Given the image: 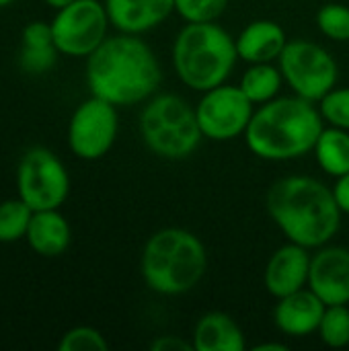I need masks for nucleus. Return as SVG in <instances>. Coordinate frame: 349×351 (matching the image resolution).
I'll return each mask as SVG.
<instances>
[{
  "instance_id": "1",
  "label": "nucleus",
  "mask_w": 349,
  "mask_h": 351,
  "mask_svg": "<svg viewBox=\"0 0 349 351\" xmlns=\"http://www.w3.org/2000/svg\"><path fill=\"white\" fill-rule=\"evenodd\" d=\"M160 78V64L150 45L130 33L105 39L86 62L91 93L115 107L146 101Z\"/></svg>"
},
{
  "instance_id": "2",
  "label": "nucleus",
  "mask_w": 349,
  "mask_h": 351,
  "mask_svg": "<svg viewBox=\"0 0 349 351\" xmlns=\"http://www.w3.org/2000/svg\"><path fill=\"white\" fill-rule=\"evenodd\" d=\"M265 208L288 241L306 249L325 247L341 224L333 189L313 177L276 181L265 195Z\"/></svg>"
},
{
  "instance_id": "3",
  "label": "nucleus",
  "mask_w": 349,
  "mask_h": 351,
  "mask_svg": "<svg viewBox=\"0 0 349 351\" xmlns=\"http://www.w3.org/2000/svg\"><path fill=\"white\" fill-rule=\"evenodd\" d=\"M323 132V115L313 101L282 97L263 103L245 132L247 146L265 160H292L315 150Z\"/></svg>"
},
{
  "instance_id": "4",
  "label": "nucleus",
  "mask_w": 349,
  "mask_h": 351,
  "mask_svg": "<svg viewBox=\"0 0 349 351\" xmlns=\"http://www.w3.org/2000/svg\"><path fill=\"white\" fill-rule=\"evenodd\" d=\"M208 269L204 243L189 230L163 228L142 251V278L163 296H181L193 290Z\"/></svg>"
},
{
  "instance_id": "5",
  "label": "nucleus",
  "mask_w": 349,
  "mask_h": 351,
  "mask_svg": "<svg viewBox=\"0 0 349 351\" xmlns=\"http://www.w3.org/2000/svg\"><path fill=\"white\" fill-rule=\"evenodd\" d=\"M237 58V39L214 21L189 23L181 29L173 45L177 76L183 84L202 93L224 84Z\"/></svg>"
},
{
  "instance_id": "6",
  "label": "nucleus",
  "mask_w": 349,
  "mask_h": 351,
  "mask_svg": "<svg viewBox=\"0 0 349 351\" xmlns=\"http://www.w3.org/2000/svg\"><path fill=\"white\" fill-rule=\"evenodd\" d=\"M144 144L160 158L181 160L193 154L202 140L195 109L177 95L154 97L140 115Z\"/></svg>"
},
{
  "instance_id": "7",
  "label": "nucleus",
  "mask_w": 349,
  "mask_h": 351,
  "mask_svg": "<svg viewBox=\"0 0 349 351\" xmlns=\"http://www.w3.org/2000/svg\"><path fill=\"white\" fill-rule=\"evenodd\" d=\"M19 197L33 210H58L70 191V177L64 162L47 148L27 150L16 171Z\"/></svg>"
},
{
  "instance_id": "8",
  "label": "nucleus",
  "mask_w": 349,
  "mask_h": 351,
  "mask_svg": "<svg viewBox=\"0 0 349 351\" xmlns=\"http://www.w3.org/2000/svg\"><path fill=\"white\" fill-rule=\"evenodd\" d=\"M280 70L292 90L309 101H321L337 82V64L319 43L288 41L280 56Z\"/></svg>"
},
{
  "instance_id": "9",
  "label": "nucleus",
  "mask_w": 349,
  "mask_h": 351,
  "mask_svg": "<svg viewBox=\"0 0 349 351\" xmlns=\"http://www.w3.org/2000/svg\"><path fill=\"white\" fill-rule=\"evenodd\" d=\"M109 14L99 0H74L51 21L53 43L66 56H91L107 37Z\"/></svg>"
},
{
  "instance_id": "10",
  "label": "nucleus",
  "mask_w": 349,
  "mask_h": 351,
  "mask_svg": "<svg viewBox=\"0 0 349 351\" xmlns=\"http://www.w3.org/2000/svg\"><path fill=\"white\" fill-rule=\"evenodd\" d=\"M195 113L206 138L226 142L247 132L255 111L241 86L220 84L204 93Z\"/></svg>"
},
{
  "instance_id": "11",
  "label": "nucleus",
  "mask_w": 349,
  "mask_h": 351,
  "mask_svg": "<svg viewBox=\"0 0 349 351\" xmlns=\"http://www.w3.org/2000/svg\"><path fill=\"white\" fill-rule=\"evenodd\" d=\"M117 138V111L115 105L91 97L78 105L68 125L70 150L82 160H97L105 156Z\"/></svg>"
},
{
  "instance_id": "12",
  "label": "nucleus",
  "mask_w": 349,
  "mask_h": 351,
  "mask_svg": "<svg viewBox=\"0 0 349 351\" xmlns=\"http://www.w3.org/2000/svg\"><path fill=\"white\" fill-rule=\"evenodd\" d=\"M309 288L327 304L349 302V251L344 247H323L311 259Z\"/></svg>"
},
{
  "instance_id": "13",
  "label": "nucleus",
  "mask_w": 349,
  "mask_h": 351,
  "mask_svg": "<svg viewBox=\"0 0 349 351\" xmlns=\"http://www.w3.org/2000/svg\"><path fill=\"white\" fill-rule=\"evenodd\" d=\"M311 255L306 247L296 243L280 247L265 267V288L278 300L302 290L309 284Z\"/></svg>"
},
{
  "instance_id": "14",
  "label": "nucleus",
  "mask_w": 349,
  "mask_h": 351,
  "mask_svg": "<svg viewBox=\"0 0 349 351\" xmlns=\"http://www.w3.org/2000/svg\"><path fill=\"white\" fill-rule=\"evenodd\" d=\"M325 308H327V304L311 288L309 290L302 288L294 294L280 298V302L274 311V321H276V327L284 335L306 337V335L319 331Z\"/></svg>"
},
{
  "instance_id": "15",
  "label": "nucleus",
  "mask_w": 349,
  "mask_h": 351,
  "mask_svg": "<svg viewBox=\"0 0 349 351\" xmlns=\"http://www.w3.org/2000/svg\"><path fill=\"white\" fill-rule=\"evenodd\" d=\"M105 8L121 33L140 35L158 27L175 10V0H105Z\"/></svg>"
},
{
  "instance_id": "16",
  "label": "nucleus",
  "mask_w": 349,
  "mask_h": 351,
  "mask_svg": "<svg viewBox=\"0 0 349 351\" xmlns=\"http://www.w3.org/2000/svg\"><path fill=\"white\" fill-rule=\"evenodd\" d=\"M288 39L284 29L274 21H255L237 37L239 58L251 64H265L282 56Z\"/></svg>"
},
{
  "instance_id": "17",
  "label": "nucleus",
  "mask_w": 349,
  "mask_h": 351,
  "mask_svg": "<svg viewBox=\"0 0 349 351\" xmlns=\"http://www.w3.org/2000/svg\"><path fill=\"white\" fill-rule=\"evenodd\" d=\"M70 226L58 210L33 212L27 228L29 247L41 257H58L70 245Z\"/></svg>"
},
{
  "instance_id": "18",
  "label": "nucleus",
  "mask_w": 349,
  "mask_h": 351,
  "mask_svg": "<svg viewBox=\"0 0 349 351\" xmlns=\"http://www.w3.org/2000/svg\"><path fill=\"white\" fill-rule=\"evenodd\" d=\"M191 343L195 351H243L247 346L241 327L224 313L204 315L195 325Z\"/></svg>"
},
{
  "instance_id": "19",
  "label": "nucleus",
  "mask_w": 349,
  "mask_h": 351,
  "mask_svg": "<svg viewBox=\"0 0 349 351\" xmlns=\"http://www.w3.org/2000/svg\"><path fill=\"white\" fill-rule=\"evenodd\" d=\"M317 160L321 169L331 177H341L349 173V132L341 128H329L321 132L315 146Z\"/></svg>"
},
{
  "instance_id": "20",
  "label": "nucleus",
  "mask_w": 349,
  "mask_h": 351,
  "mask_svg": "<svg viewBox=\"0 0 349 351\" xmlns=\"http://www.w3.org/2000/svg\"><path fill=\"white\" fill-rule=\"evenodd\" d=\"M282 70L274 68L269 62L265 64H253L241 78V88L243 93L253 101V103H267L272 101L280 86H282Z\"/></svg>"
},
{
  "instance_id": "21",
  "label": "nucleus",
  "mask_w": 349,
  "mask_h": 351,
  "mask_svg": "<svg viewBox=\"0 0 349 351\" xmlns=\"http://www.w3.org/2000/svg\"><path fill=\"white\" fill-rule=\"evenodd\" d=\"M33 210L21 199H6L0 204V243H16L27 237Z\"/></svg>"
},
{
  "instance_id": "22",
  "label": "nucleus",
  "mask_w": 349,
  "mask_h": 351,
  "mask_svg": "<svg viewBox=\"0 0 349 351\" xmlns=\"http://www.w3.org/2000/svg\"><path fill=\"white\" fill-rule=\"evenodd\" d=\"M319 335L329 348L349 346V308L348 304H333L325 308L319 325Z\"/></svg>"
},
{
  "instance_id": "23",
  "label": "nucleus",
  "mask_w": 349,
  "mask_h": 351,
  "mask_svg": "<svg viewBox=\"0 0 349 351\" xmlns=\"http://www.w3.org/2000/svg\"><path fill=\"white\" fill-rule=\"evenodd\" d=\"M319 29L333 41H349V8L346 4H325L317 14Z\"/></svg>"
},
{
  "instance_id": "24",
  "label": "nucleus",
  "mask_w": 349,
  "mask_h": 351,
  "mask_svg": "<svg viewBox=\"0 0 349 351\" xmlns=\"http://www.w3.org/2000/svg\"><path fill=\"white\" fill-rule=\"evenodd\" d=\"M228 0H175V10L187 21V23H210L216 21Z\"/></svg>"
},
{
  "instance_id": "25",
  "label": "nucleus",
  "mask_w": 349,
  "mask_h": 351,
  "mask_svg": "<svg viewBox=\"0 0 349 351\" xmlns=\"http://www.w3.org/2000/svg\"><path fill=\"white\" fill-rule=\"evenodd\" d=\"M58 348L60 351H107L109 343L103 333L93 327H74L62 337Z\"/></svg>"
},
{
  "instance_id": "26",
  "label": "nucleus",
  "mask_w": 349,
  "mask_h": 351,
  "mask_svg": "<svg viewBox=\"0 0 349 351\" xmlns=\"http://www.w3.org/2000/svg\"><path fill=\"white\" fill-rule=\"evenodd\" d=\"M321 115L331 125L349 132V88H331L321 99Z\"/></svg>"
},
{
  "instance_id": "27",
  "label": "nucleus",
  "mask_w": 349,
  "mask_h": 351,
  "mask_svg": "<svg viewBox=\"0 0 349 351\" xmlns=\"http://www.w3.org/2000/svg\"><path fill=\"white\" fill-rule=\"evenodd\" d=\"M58 53H60L58 47H47V49H27V47H21L19 64L29 74H43V72H47L56 64Z\"/></svg>"
},
{
  "instance_id": "28",
  "label": "nucleus",
  "mask_w": 349,
  "mask_h": 351,
  "mask_svg": "<svg viewBox=\"0 0 349 351\" xmlns=\"http://www.w3.org/2000/svg\"><path fill=\"white\" fill-rule=\"evenodd\" d=\"M21 47L27 49H47V47H56L53 43V33H51V23H41V21H33L23 29V43Z\"/></svg>"
},
{
  "instance_id": "29",
  "label": "nucleus",
  "mask_w": 349,
  "mask_h": 351,
  "mask_svg": "<svg viewBox=\"0 0 349 351\" xmlns=\"http://www.w3.org/2000/svg\"><path fill=\"white\" fill-rule=\"evenodd\" d=\"M152 351H193V343H187L185 339L177 335H160L150 343Z\"/></svg>"
},
{
  "instance_id": "30",
  "label": "nucleus",
  "mask_w": 349,
  "mask_h": 351,
  "mask_svg": "<svg viewBox=\"0 0 349 351\" xmlns=\"http://www.w3.org/2000/svg\"><path fill=\"white\" fill-rule=\"evenodd\" d=\"M333 193H335V199H337L341 212L349 214V173L337 177V183L333 187Z\"/></svg>"
},
{
  "instance_id": "31",
  "label": "nucleus",
  "mask_w": 349,
  "mask_h": 351,
  "mask_svg": "<svg viewBox=\"0 0 349 351\" xmlns=\"http://www.w3.org/2000/svg\"><path fill=\"white\" fill-rule=\"evenodd\" d=\"M286 350V346L284 343H261V346H257L255 351H284Z\"/></svg>"
},
{
  "instance_id": "32",
  "label": "nucleus",
  "mask_w": 349,
  "mask_h": 351,
  "mask_svg": "<svg viewBox=\"0 0 349 351\" xmlns=\"http://www.w3.org/2000/svg\"><path fill=\"white\" fill-rule=\"evenodd\" d=\"M49 6H53V8H62V6H66V4H70V2H74V0H45Z\"/></svg>"
},
{
  "instance_id": "33",
  "label": "nucleus",
  "mask_w": 349,
  "mask_h": 351,
  "mask_svg": "<svg viewBox=\"0 0 349 351\" xmlns=\"http://www.w3.org/2000/svg\"><path fill=\"white\" fill-rule=\"evenodd\" d=\"M10 2H12V0H0V8L6 6V4H10Z\"/></svg>"
}]
</instances>
